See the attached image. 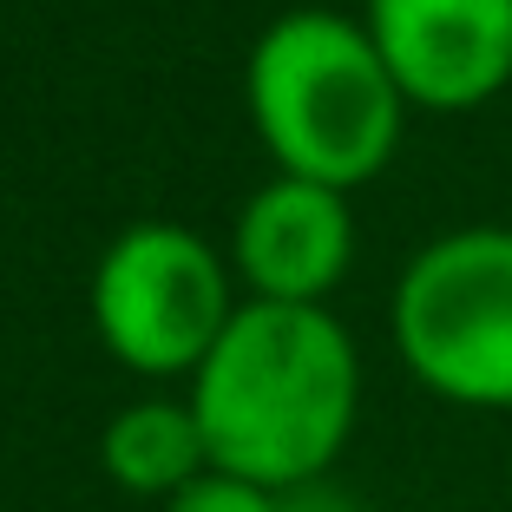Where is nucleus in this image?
<instances>
[{
  "label": "nucleus",
  "mask_w": 512,
  "mask_h": 512,
  "mask_svg": "<svg viewBox=\"0 0 512 512\" xmlns=\"http://www.w3.org/2000/svg\"><path fill=\"white\" fill-rule=\"evenodd\" d=\"M401 86L368 27L322 7L283 14L250 53V119L283 178L329 191L368 184L401 145Z\"/></svg>",
  "instance_id": "2"
},
{
  "label": "nucleus",
  "mask_w": 512,
  "mask_h": 512,
  "mask_svg": "<svg viewBox=\"0 0 512 512\" xmlns=\"http://www.w3.org/2000/svg\"><path fill=\"white\" fill-rule=\"evenodd\" d=\"M355 224L348 191L309 178H276L237 217V270L256 302H322L348 276Z\"/></svg>",
  "instance_id": "6"
},
{
  "label": "nucleus",
  "mask_w": 512,
  "mask_h": 512,
  "mask_svg": "<svg viewBox=\"0 0 512 512\" xmlns=\"http://www.w3.org/2000/svg\"><path fill=\"white\" fill-rule=\"evenodd\" d=\"M394 348L407 375L453 407H512V230L434 237L394 283Z\"/></svg>",
  "instance_id": "3"
},
{
  "label": "nucleus",
  "mask_w": 512,
  "mask_h": 512,
  "mask_svg": "<svg viewBox=\"0 0 512 512\" xmlns=\"http://www.w3.org/2000/svg\"><path fill=\"white\" fill-rule=\"evenodd\" d=\"M283 512H362L348 493H335L329 480H316V486H296V493H283Z\"/></svg>",
  "instance_id": "9"
},
{
  "label": "nucleus",
  "mask_w": 512,
  "mask_h": 512,
  "mask_svg": "<svg viewBox=\"0 0 512 512\" xmlns=\"http://www.w3.org/2000/svg\"><path fill=\"white\" fill-rule=\"evenodd\" d=\"M99 460L125 493L145 499H171L211 473V447H204V427H197L191 401H132L112 414L106 440H99Z\"/></svg>",
  "instance_id": "7"
},
{
  "label": "nucleus",
  "mask_w": 512,
  "mask_h": 512,
  "mask_svg": "<svg viewBox=\"0 0 512 512\" xmlns=\"http://www.w3.org/2000/svg\"><path fill=\"white\" fill-rule=\"evenodd\" d=\"M237 302L217 250L184 224H132L92 276V329L138 375H197Z\"/></svg>",
  "instance_id": "4"
},
{
  "label": "nucleus",
  "mask_w": 512,
  "mask_h": 512,
  "mask_svg": "<svg viewBox=\"0 0 512 512\" xmlns=\"http://www.w3.org/2000/svg\"><path fill=\"white\" fill-rule=\"evenodd\" d=\"M165 512H283V493H270V486H250L237 480V473H197L184 493L165 499Z\"/></svg>",
  "instance_id": "8"
},
{
  "label": "nucleus",
  "mask_w": 512,
  "mask_h": 512,
  "mask_svg": "<svg viewBox=\"0 0 512 512\" xmlns=\"http://www.w3.org/2000/svg\"><path fill=\"white\" fill-rule=\"evenodd\" d=\"M368 40L407 106L467 112L512 79V0H368Z\"/></svg>",
  "instance_id": "5"
},
{
  "label": "nucleus",
  "mask_w": 512,
  "mask_h": 512,
  "mask_svg": "<svg viewBox=\"0 0 512 512\" xmlns=\"http://www.w3.org/2000/svg\"><path fill=\"white\" fill-rule=\"evenodd\" d=\"M355 407L362 355L322 302H243L191 375L211 467L270 493L329 480L355 434Z\"/></svg>",
  "instance_id": "1"
}]
</instances>
